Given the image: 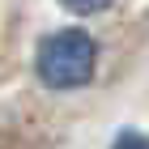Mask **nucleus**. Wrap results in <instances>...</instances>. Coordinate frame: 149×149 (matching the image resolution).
<instances>
[{
	"label": "nucleus",
	"instance_id": "obj_3",
	"mask_svg": "<svg viewBox=\"0 0 149 149\" xmlns=\"http://www.w3.org/2000/svg\"><path fill=\"white\" fill-rule=\"evenodd\" d=\"M64 9H72V13H98V9H107L111 0H60Z\"/></svg>",
	"mask_w": 149,
	"mask_h": 149
},
{
	"label": "nucleus",
	"instance_id": "obj_1",
	"mask_svg": "<svg viewBox=\"0 0 149 149\" xmlns=\"http://www.w3.org/2000/svg\"><path fill=\"white\" fill-rule=\"evenodd\" d=\"M98 64V43L85 30H56L38 47V81L51 90H81L90 85Z\"/></svg>",
	"mask_w": 149,
	"mask_h": 149
},
{
	"label": "nucleus",
	"instance_id": "obj_2",
	"mask_svg": "<svg viewBox=\"0 0 149 149\" xmlns=\"http://www.w3.org/2000/svg\"><path fill=\"white\" fill-rule=\"evenodd\" d=\"M111 149H149V136H141V132H119Z\"/></svg>",
	"mask_w": 149,
	"mask_h": 149
}]
</instances>
